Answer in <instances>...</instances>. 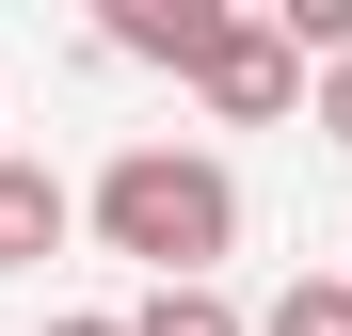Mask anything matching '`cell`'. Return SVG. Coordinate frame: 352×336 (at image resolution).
<instances>
[{"mask_svg":"<svg viewBox=\"0 0 352 336\" xmlns=\"http://www.w3.org/2000/svg\"><path fill=\"white\" fill-rule=\"evenodd\" d=\"M96 240L144 256L160 289H208V256L241 240V177H224L208 144H129V160L96 177Z\"/></svg>","mask_w":352,"mask_h":336,"instance_id":"1","label":"cell"},{"mask_svg":"<svg viewBox=\"0 0 352 336\" xmlns=\"http://www.w3.org/2000/svg\"><path fill=\"white\" fill-rule=\"evenodd\" d=\"M224 128H272V112H305V48H288V16H241L208 48V80H192Z\"/></svg>","mask_w":352,"mask_h":336,"instance_id":"2","label":"cell"},{"mask_svg":"<svg viewBox=\"0 0 352 336\" xmlns=\"http://www.w3.org/2000/svg\"><path fill=\"white\" fill-rule=\"evenodd\" d=\"M96 32L129 48V65H176V80H208V48L241 32V16H224V0H112Z\"/></svg>","mask_w":352,"mask_h":336,"instance_id":"3","label":"cell"},{"mask_svg":"<svg viewBox=\"0 0 352 336\" xmlns=\"http://www.w3.org/2000/svg\"><path fill=\"white\" fill-rule=\"evenodd\" d=\"M65 224H80V192L48 177V160H0V272H32L48 240H65Z\"/></svg>","mask_w":352,"mask_h":336,"instance_id":"4","label":"cell"},{"mask_svg":"<svg viewBox=\"0 0 352 336\" xmlns=\"http://www.w3.org/2000/svg\"><path fill=\"white\" fill-rule=\"evenodd\" d=\"M129 336H256V320L224 304V289H144V304H129Z\"/></svg>","mask_w":352,"mask_h":336,"instance_id":"5","label":"cell"},{"mask_svg":"<svg viewBox=\"0 0 352 336\" xmlns=\"http://www.w3.org/2000/svg\"><path fill=\"white\" fill-rule=\"evenodd\" d=\"M256 336H352V272H305V289H288Z\"/></svg>","mask_w":352,"mask_h":336,"instance_id":"6","label":"cell"},{"mask_svg":"<svg viewBox=\"0 0 352 336\" xmlns=\"http://www.w3.org/2000/svg\"><path fill=\"white\" fill-rule=\"evenodd\" d=\"M320 128H336V144H352V65H336V80H320Z\"/></svg>","mask_w":352,"mask_h":336,"instance_id":"7","label":"cell"},{"mask_svg":"<svg viewBox=\"0 0 352 336\" xmlns=\"http://www.w3.org/2000/svg\"><path fill=\"white\" fill-rule=\"evenodd\" d=\"M48 336H129V320H48Z\"/></svg>","mask_w":352,"mask_h":336,"instance_id":"8","label":"cell"}]
</instances>
